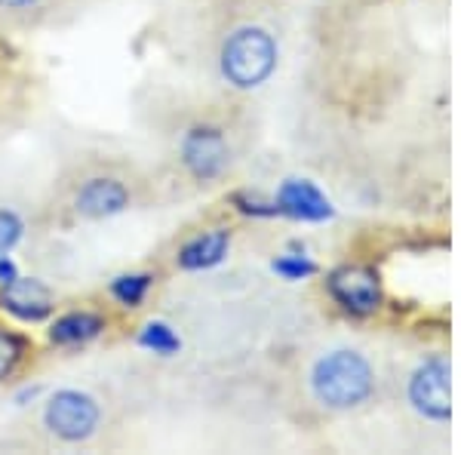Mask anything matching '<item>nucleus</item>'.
I'll use <instances>...</instances> for the list:
<instances>
[{
  "label": "nucleus",
  "instance_id": "f257e3e1",
  "mask_svg": "<svg viewBox=\"0 0 461 455\" xmlns=\"http://www.w3.org/2000/svg\"><path fill=\"white\" fill-rule=\"evenodd\" d=\"M375 391L373 363L354 348H336L323 354L311 369V394L332 413H351L369 403Z\"/></svg>",
  "mask_w": 461,
  "mask_h": 455
},
{
  "label": "nucleus",
  "instance_id": "f03ea898",
  "mask_svg": "<svg viewBox=\"0 0 461 455\" xmlns=\"http://www.w3.org/2000/svg\"><path fill=\"white\" fill-rule=\"evenodd\" d=\"M277 68V43L265 28H237L221 47V74L237 89L262 86Z\"/></svg>",
  "mask_w": 461,
  "mask_h": 455
},
{
  "label": "nucleus",
  "instance_id": "7ed1b4c3",
  "mask_svg": "<svg viewBox=\"0 0 461 455\" xmlns=\"http://www.w3.org/2000/svg\"><path fill=\"white\" fill-rule=\"evenodd\" d=\"M41 424L47 434L62 443H86L102 428V406L93 394L65 387L50 394L41 409Z\"/></svg>",
  "mask_w": 461,
  "mask_h": 455
},
{
  "label": "nucleus",
  "instance_id": "20e7f679",
  "mask_svg": "<svg viewBox=\"0 0 461 455\" xmlns=\"http://www.w3.org/2000/svg\"><path fill=\"white\" fill-rule=\"evenodd\" d=\"M409 403L428 422H446L449 406V360L443 354L428 357L409 378Z\"/></svg>",
  "mask_w": 461,
  "mask_h": 455
},
{
  "label": "nucleus",
  "instance_id": "39448f33",
  "mask_svg": "<svg viewBox=\"0 0 461 455\" xmlns=\"http://www.w3.org/2000/svg\"><path fill=\"white\" fill-rule=\"evenodd\" d=\"M178 154H182V163L191 176L200 178V182H212L228 169L230 163V148L228 139L221 130L215 126H194L182 136V145H178Z\"/></svg>",
  "mask_w": 461,
  "mask_h": 455
},
{
  "label": "nucleus",
  "instance_id": "423d86ee",
  "mask_svg": "<svg viewBox=\"0 0 461 455\" xmlns=\"http://www.w3.org/2000/svg\"><path fill=\"white\" fill-rule=\"evenodd\" d=\"M332 298L351 314H375L382 308V280L373 268L345 265L330 274Z\"/></svg>",
  "mask_w": 461,
  "mask_h": 455
},
{
  "label": "nucleus",
  "instance_id": "0eeeda50",
  "mask_svg": "<svg viewBox=\"0 0 461 455\" xmlns=\"http://www.w3.org/2000/svg\"><path fill=\"white\" fill-rule=\"evenodd\" d=\"M132 204V194L123 178L117 176H89L77 185L71 206L80 219H111Z\"/></svg>",
  "mask_w": 461,
  "mask_h": 455
},
{
  "label": "nucleus",
  "instance_id": "6e6552de",
  "mask_svg": "<svg viewBox=\"0 0 461 455\" xmlns=\"http://www.w3.org/2000/svg\"><path fill=\"white\" fill-rule=\"evenodd\" d=\"M277 210L304 222H323L332 215L330 200L308 178H286L277 191Z\"/></svg>",
  "mask_w": 461,
  "mask_h": 455
},
{
  "label": "nucleus",
  "instance_id": "1a4fd4ad",
  "mask_svg": "<svg viewBox=\"0 0 461 455\" xmlns=\"http://www.w3.org/2000/svg\"><path fill=\"white\" fill-rule=\"evenodd\" d=\"M0 305L22 320H43L50 311H53V296H50V289L43 287L41 280L16 278L4 287Z\"/></svg>",
  "mask_w": 461,
  "mask_h": 455
},
{
  "label": "nucleus",
  "instance_id": "9d476101",
  "mask_svg": "<svg viewBox=\"0 0 461 455\" xmlns=\"http://www.w3.org/2000/svg\"><path fill=\"white\" fill-rule=\"evenodd\" d=\"M230 246V231L228 228H212L203 231V234L191 237L188 243L178 252V265L188 268V271H203V268L219 265L221 259L228 256Z\"/></svg>",
  "mask_w": 461,
  "mask_h": 455
},
{
  "label": "nucleus",
  "instance_id": "9b49d317",
  "mask_svg": "<svg viewBox=\"0 0 461 455\" xmlns=\"http://www.w3.org/2000/svg\"><path fill=\"white\" fill-rule=\"evenodd\" d=\"M105 330V317L95 314V311H71V314H62L50 326V341L62 348H77L93 341L95 335H102Z\"/></svg>",
  "mask_w": 461,
  "mask_h": 455
},
{
  "label": "nucleus",
  "instance_id": "f8f14e48",
  "mask_svg": "<svg viewBox=\"0 0 461 455\" xmlns=\"http://www.w3.org/2000/svg\"><path fill=\"white\" fill-rule=\"evenodd\" d=\"M151 274H123L111 283V296L123 305V308H139L151 293Z\"/></svg>",
  "mask_w": 461,
  "mask_h": 455
},
{
  "label": "nucleus",
  "instance_id": "ddd939ff",
  "mask_svg": "<svg viewBox=\"0 0 461 455\" xmlns=\"http://www.w3.org/2000/svg\"><path fill=\"white\" fill-rule=\"evenodd\" d=\"M19 360H22V339L16 332L6 330V326H0V382L6 376H13Z\"/></svg>",
  "mask_w": 461,
  "mask_h": 455
},
{
  "label": "nucleus",
  "instance_id": "4468645a",
  "mask_svg": "<svg viewBox=\"0 0 461 455\" xmlns=\"http://www.w3.org/2000/svg\"><path fill=\"white\" fill-rule=\"evenodd\" d=\"M142 345L151 348L154 354H173L178 348V339L167 323H148L142 332Z\"/></svg>",
  "mask_w": 461,
  "mask_h": 455
},
{
  "label": "nucleus",
  "instance_id": "2eb2a0df",
  "mask_svg": "<svg viewBox=\"0 0 461 455\" xmlns=\"http://www.w3.org/2000/svg\"><path fill=\"white\" fill-rule=\"evenodd\" d=\"M22 219L13 210H0V256H6V252L13 250L19 241H22Z\"/></svg>",
  "mask_w": 461,
  "mask_h": 455
},
{
  "label": "nucleus",
  "instance_id": "dca6fc26",
  "mask_svg": "<svg viewBox=\"0 0 461 455\" xmlns=\"http://www.w3.org/2000/svg\"><path fill=\"white\" fill-rule=\"evenodd\" d=\"M274 268H277V271H284L286 278H293V280H295V278H302V274H308L314 265H311V262H304V259H302V262H299V259H293V262H277Z\"/></svg>",
  "mask_w": 461,
  "mask_h": 455
},
{
  "label": "nucleus",
  "instance_id": "f3484780",
  "mask_svg": "<svg viewBox=\"0 0 461 455\" xmlns=\"http://www.w3.org/2000/svg\"><path fill=\"white\" fill-rule=\"evenodd\" d=\"M34 0H0V6L4 10H25V6H32Z\"/></svg>",
  "mask_w": 461,
  "mask_h": 455
}]
</instances>
